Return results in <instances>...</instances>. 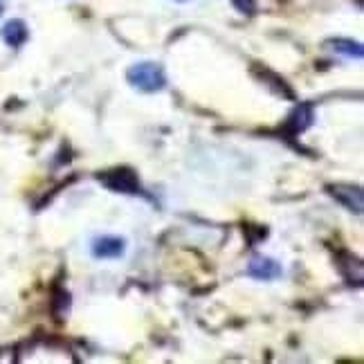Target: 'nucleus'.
<instances>
[{
	"instance_id": "obj_8",
	"label": "nucleus",
	"mask_w": 364,
	"mask_h": 364,
	"mask_svg": "<svg viewBox=\"0 0 364 364\" xmlns=\"http://www.w3.org/2000/svg\"><path fill=\"white\" fill-rule=\"evenodd\" d=\"M27 36H30V32H27V25L21 18H11L3 27V41L9 48H21Z\"/></svg>"
},
{
	"instance_id": "obj_1",
	"label": "nucleus",
	"mask_w": 364,
	"mask_h": 364,
	"mask_svg": "<svg viewBox=\"0 0 364 364\" xmlns=\"http://www.w3.org/2000/svg\"><path fill=\"white\" fill-rule=\"evenodd\" d=\"M126 81L142 92H158L166 86V73H164V68L156 61H139V63L129 68Z\"/></svg>"
},
{
	"instance_id": "obj_4",
	"label": "nucleus",
	"mask_w": 364,
	"mask_h": 364,
	"mask_svg": "<svg viewBox=\"0 0 364 364\" xmlns=\"http://www.w3.org/2000/svg\"><path fill=\"white\" fill-rule=\"evenodd\" d=\"M315 122V108L313 104H299L292 108V113L288 115V119L284 122V131L286 135H301L306 129H311Z\"/></svg>"
},
{
	"instance_id": "obj_11",
	"label": "nucleus",
	"mask_w": 364,
	"mask_h": 364,
	"mask_svg": "<svg viewBox=\"0 0 364 364\" xmlns=\"http://www.w3.org/2000/svg\"><path fill=\"white\" fill-rule=\"evenodd\" d=\"M232 5L241 14H255V9H257L255 0H232Z\"/></svg>"
},
{
	"instance_id": "obj_3",
	"label": "nucleus",
	"mask_w": 364,
	"mask_h": 364,
	"mask_svg": "<svg viewBox=\"0 0 364 364\" xmlns=\"http://www.w3.org/2000/svg\"><path fill=\"white\" fill-rule=\"evenodd\" d=\"M326 191L333 196L335 200L342 203L348 212H355L362 214V207H364V193L360 187L355 185H346V182H335V185H328Z\"/></svg>"
},
{
	"instance_id": "obj_6",
	"label": "nucleus",
	"mask_w": 364,
	"mask_h": 364,
	"mask_svg": "<svg viewBox=\"0 0 364 364\" xmlns=\"http://www.w3.org/2000/svg\"><path fill=\"white\" fill-rule=\"evenodd\" d=\"M247 274L255 277V279H261V282H272V279H279L284 274L282 270V263H277L274 259L270 257H252L250 265H247Z\"/></svg>"
},
{
	"instance_id": "obj_13",
	"label": "nucleus",
	"mask_w": 364,
	"mask_h": 364,
	"mask_svg": "<svg viewBox=\"0 0 364 364\" xmlns=\"http://www.w3.org/2000/svg\"><path fill=\"white\" fill-rule=\"evenodd\" d=\"M0 14H3V7H0Z\"/></svg>"
},
{
	"instance_id": "obj_9",
	"label": "nucleus",
	"mask_w": 364,
	"mask_h": 364,
	"mask_svg": "<svg viewBox=\"0 0 364 364\" xmlns=\"http://www.w3.org/2000/svg\"><path fill=\"white\" fill-rule=\"evenodd\" d=\"M326 48L333 50L335 54H342V57H348V59H362V46L358 41H351V38H331L326 41Z\"/></svg>"
},
{
	"instance_id": "obj_5",
	"label": "nucleus",
	"mask_w": 364,
	"mask_h": 364,
	"mask_svg": "<svg viewBox=\"0 0 364 364\" xmlns=\"http://www.w3.org/2000/svg\"><path fill=\"white\" fill-rule=\"evenodd\" d=\"M92 257L95 259H119L126 252V239L122 236H100L92 241Z\"/></svg>"
},
{
	"instance_id": "obj_10",
	"label": "nucleus",
	"mask_w": 364,
	"mask_h": 364,
	"mask_svg": "<svg viewBox=\"0 0 364 364\" xmlns=\"http://www.w3.org/2000/svg\"><path fill=\"white\" fill-rule=\"evenodd\" d=\"M68 313H70V295L59 288L57 292H54V299H52V315L61 321L68 317Z\"/></svg>"
},
{
	"instance_id": "obj_7",
	"label": "nucleus",
	"mask_w": 364,
	"mask_h": 364,
	"mask_svg": "<svg viewBox=\"0 0 364 364\" xmlns=\"http://www.w3.org/2000/svg\"><path fill=\"white\" fill-rule=\"evenodd\" d=\"M338 268L344 274L348 284H362V263L351 252H340L338 255Z\"/></svg>"
},
{
	"instance_id": "obj_2",
	"label": "nucleus",
	"mask_w": 364,
	"mask_h": 364,
	"mask_svg": "<svg viewBox=\"0 0 364 364\" xmlns=\"http://www.w3.org/2000/svg\"><path fill=\"white\" fill-rule=\"evenodd\" d=\"M97 180L102 185L115 193H139V180L137 173L131 169H113V171H104L97 176Z\"/></svg>"
},
{
	"instance_id": "obj_12",
	"label": "nucleus",
	"mask_w": 364,
	"mask_h": 364,
	"mask_svg": "<svg viewBox=\"0 0 364 364\" xmlns=\"http://www.w3.org/2000/svg\"><path fill=\"white\" fill-rule=\"evenodd\" d=\"M176 3H189V0H176Z\"/></svg>"
}]
</instances>
